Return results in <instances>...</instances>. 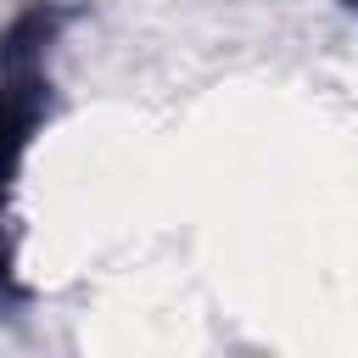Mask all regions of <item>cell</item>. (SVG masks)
<instances>
[{"instance_id":"7a4b0ae2","label":"cell","mask_w":358,"mask_h":358,"mask_svg":"<svg viewBox=\"0 0 358 358\" xmlns=\"http://www.w3.org/2000/svg\"><path fill=\"white\" fill-rule=\"evenodd\" d=\"M341 6H347V11H358V0H341Z\"/></svg>"},{"instance_id":"6da1fadb","label":"cell","mask_w":358,"mask_h":358,"mask_svg":"<svg viewBox=\"0 0 358 358\" xmlns=\"http://www.w3.org/2000/svg\"><path fill=\"white\" fill-rule=\"evenodd\" d=\"M67 11L62 6H28L6 34H0V296L17 302L22 280H17V241H11V190L22 173V157L34 145V134L50 117V73L45 56L62 34Z\"/></svg>"}]
</instances>
